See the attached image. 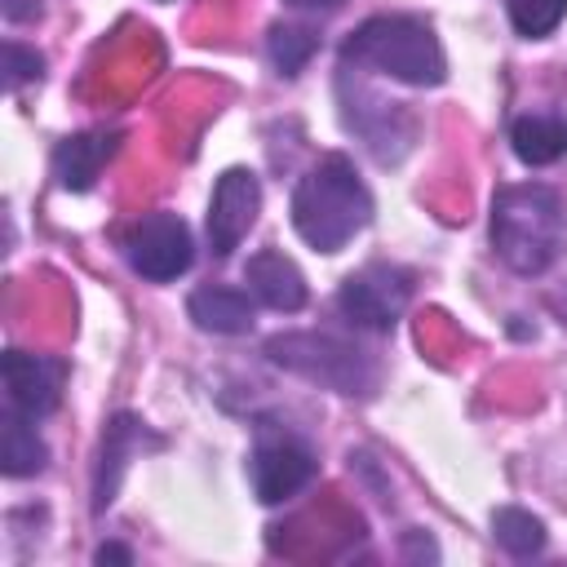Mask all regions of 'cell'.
<instances>
[{"instance_id":"6da1fadb","label":"cell","mask_w":567,"mask_h":567,"mask_svg":"<svg viewBox=\"0 0 567 567\" xmlns=\"http://www.w3.org/2000/svg\"><path fill=\"white\" fill-rule=\"evenodd\" d=\"M492 252L514 275H545L567 244L563 195L545 182H509L492 195Z\"/></svg>"},{"instance_id":"7a4b0ae2","label":"cell","mask_w":567,"mask_h":567,"mask_svg":"<svg viewBox=\"0 0 567 567\" xmlns=\"http://www.w3.org/2000/svg\"><path fill=\"white\" fill-rule=\"evenodd\" d=\"M288 213H292V230L315 252H341L372 221V195L359 168L332 151V155H319L301 173Z\"/></svg>"},{"instance_id":"3957f363","label":"cell","mask_w":567,"mask_h":567,"mask_svg":"<svg viewBox=\"0 0 567 567\" xmlns=\"http://www.w3.org/2000/svg\"><path fill=\"white\" fill-rule=\"evenodd\" d=\"M341 66L381 71L412 89H434L447 80V58L434 27L412 13H377L359 22L341 44Z\"/></svg>"},{"instance_id":"277c9868","label":"cell","mask_w":567,"mask_h":567,"mask_svg":"<svg viewBox=\"0 0 567 567\" xmlns=\"http://www.w3.org/2000/svg\"><path fill=\"white\" fill-rule=\"evenodd\" d=\"M266 359L310 385H323L332 394H346V399H368L381 381V368L377 359L337 337V332H279L266 341Z\"/></svg>"},{"instance_id":"5b68a950","label":"cell","mask_w":567,"mask_h":567,"mask_svg":"<svg viewBox=\"0 0 567 567\" xmlns=\"http://www.w3.org/2000/svg\"><path fill=\"white\" fill-rule=\"evenodd\" d=\"M337 102H341V124L372 151L377 164H399L412 151V137H416L412 111L403 102L372 93L363 80H354L350 66H341L337 75Z\"/></svg>"},{"instance_id":"8992f818","label":"cell","mask_w":567,"mask_h":567,"mask_svg":"<svg viewBox=\"0 0 567 567\" xmlns=\"http://www.w3.org/2000/svg\"><path fill=\"white\" fill-rule=\"evenodd\" d=\"M412 301V270L394 261H368L341 279L337 310L363 332H390Z\"/></svg>"},{"instance_id":"52a82bcc","label":"cell","mask_w":567,"mask_h":567,"mask_svg":"<svg viewBox=\"0 0 567 567\" xmlns=\"http://www.w3.org/2000/svg\"><path fill=\"white\" fill-rule=\"evenodd\" d=\"M124 257H128L133 275H142L151 284H168V279L186 275L190 261H195L190 226L177 213H146L142 221L128 226Z\"/></svg>"},{"instance_id":"ba28073f","label":"cell","mask_w":567,"mask_h":567,"mask_svg":"<svg viewBox=\"0 0 567 567\" xmlns=\"http://www.w3.org/2000/svg\"><path fill=\"white\" fill-rule=\"evenodd\" d=\"M315 470H319L315 452L288 430H275V434L261 430L252 443V456H248V483H252V496L261 505L292 501L315 478Z\"/></svg>"},{"instance_id":"9c48e42d","label":"cell","mask_w":567,"mask_h":567,"mask_svg":"<svg viewBox=\"0 0 567 567\" xmlns=\"http://www.w3.org/2000/svg\"><path fill=\"white\" fill-rule=\"evenodd\" d=\"M261 213V182L252 168H226L208 199V252L226 261Z\"/></svg>"},{"instance_id":"30bf717a","label":"cell","mask_w":567,"mask_h":567,"mask_svg":"<svg viewBox=\"0 0 567 567\" xmlns=\"http://www.w3.org/2000/svg\"><path fill=\"white\" fill-rule=\"evenodd\" d=\"M62 377H66V363L62 359L31 354V350H9L4 354V394H9V408L27 412L31 421L58 412V403H62Z\"/></svg>"},{"instance_id":"8fae6325","label":"cell","mask_w":567,"mask_h":567,"mask_svg":"<svg viewBox=\"0 0 567 567\" xmlns=\"http://www.w3.org/2000/svg\"><path fill=\"white\" fill-rule=\"evenodd\" d=\"M142 447H159V439L133 412H115L102 430V452H97V470H93V514H102L115 501V492L124 483V470Z\"/></svg>"},{"instance_id":"7c38bea8","label":"cell","mask_w":567,"mask_h":567,"mask_svg":"<svg viewBox=\"0 0 567 567\" xmlns=\"http://www.w3.org/2000/svg\"><path fill=\"white\" fill-rule=\"evenodd\" d=\"M244 284L248 292L266 306V310H279V315H297L306 306V275L297 270L292 257H284L279 248H261L248 257L244 266Z\"/></svg>"},{"instance_id":"4fadbf2b","label":"cell","mask_w":567,"mask_h":567,"mask_svg":"<svg viewBox=\"0 0 567 567\" xmlns=\"http://www.w3.org/2000/svg\"><path fill=\"white\" fill-rule=\"evenodd\" d=\"M120 151V133H71L53 146V177L62 190H89L106 159Z\"/></svg>"},{"instance_id":"5bb4252c","label":"cell","mask_w":567,"mask_h":567,"mask_svg":"<svg viewBox=\"0 0 567 567\" xmlns=\"http://www.w3.org/2000/svg\"><path fill=\"white\" fill-rule=\"evenodd\" d=\"M186 315L195 319V328L217 332V337H239L257 319L252 297L244 288H230V284H204V288H195L190 301H186Z\"/></svg>"},{"instance_id":"9a60e30c","label":"cell","mask_w":567,"mask_h":567,"mask_svg":"<svg viewBox=\"0 0 567 567\" xmlns=\"http://www.w3.org/2000/svg\"><path fill=\"white\" fill-rule=\"evenodd\" d=\"M509 146L523 164L545 168L567 155V115L563 111H527L509 124Z\"/></svg>"},{"instance_id":"2e32d148","label":"cell","mask_w":567,"mask_h":567,"mask_svg":"<svg viewBox=\"0 0 567 567\" xmlns=\"http://www.w3.org/2000/svg\"><path fill=\"white\" fill-rule=\"evenodd\" d=\"M44 461H49V447L35 434L31 416L18 412V408H9L4 421H0V470L9 478H31V474L44 470Z\"/></svg>"},{"instance_id":"e0dca14e","label":"cell","mask_w":567,"mask_h":567,"mask_svg":"<svg viewBox=\"0 0 567 567\" xmlns=\"http://www.w3.org/2000/svg\"><path fill=\"white\" fill-rule=\"evenodd\" d=\"M492 536L505 554L514 558H532L545 549V523L532 514V509H518V505H501L492 509Z\"/></svg>"},{"instance_id":"ac0fdd59","label":"cell","mask_w":567,"mask_h":567,"mask_svg":"<svg viewBox=\"0 0 567 567\" xmlns=\"http://www.w3.org/2000/svg\"><path fill=\"white\" fill-rule=\"evenodd\" d=\"M319 49V31L315 27H301V22H275L270 35H266V53H270V66L279 75H301V66L315 58Z\"/></svg>"},{"instance_id":"d6986e66","label":"cell","mask_w":567,"mask_h":567,"mask_svg":"<svg viewBox=\"0 0 567 567\" xmlns=\"http://www.w3.org/2000/svg\"><path fill=\"white\" fill-rule=\"evenodd\" d=\"M505 9L523 40H545L567 18V0H505Z\"/></svg>"},{"instance_id":"ffe728a7","label":"cell","mask_w":567,"mask_h":567,"mask_svg":"<svg viewBox=\"0 0 567 567\" xmlns=\"http://www.w3.org/2000/svg\"><path fill=\"white\" fill-rule=\"evenodd\" d=\"M40 75H44V58H40L31 44L4 40V89L18 93L27 80H40Z\"/></svg>"},{"instance_id":"44dd1931","label":"cell","mask_w":567,"mask_h":567,"mask_svg":"<svg viewBox=\"0 0 567 567\" xmlns=\"http://www.w3.org/2000/svg\"><path fill=\"white\" fill-rule=\"evenodd\" d=\"M403 558L408 563H416V558H430V563H439V545L425 536V532H403Z\"/></svg>"},{"instance_id":"7402d4cb","label":"cell","mask_w":567,"mask_h":567,"mask_svg":"<svg viewBox=\"0 0 567 567\" xmlns=\"http://www.w3.org/2000/svg\"><path fill=\"white\" fill-rule=\"evenodd\" d=\"M0 13L9 22H31V18H40V4L35 0H0Z\"/></svg>"},{"instance_id":"603a6c76","label":"cell","mask_w":567,"mask_h":567,"mask_svg":"<svg viewBox=\"0 0 567 567\" xmlns=\"http://www.w3.org/2000/svg\"><path fill=\"white\" fill-rule=\"evenodd\" d=\"M284 4H292L301 13H332V9H341V0H284Z\"/></svg>"},{"instance_id":"cb8c5ba5","label":"cell","mask_w":567,"mask_h":567,"mask_svg":"<svg viewBox=\"0 0 567 567\" xmlns=\"http://www.w3.org/2000/svg\"><path fill=\"white\" fill-rule=\"evenodd\" d=\"M93 558H97V563H133V554H128L124 545H102Z\"/></svg>"}]
</instances>
